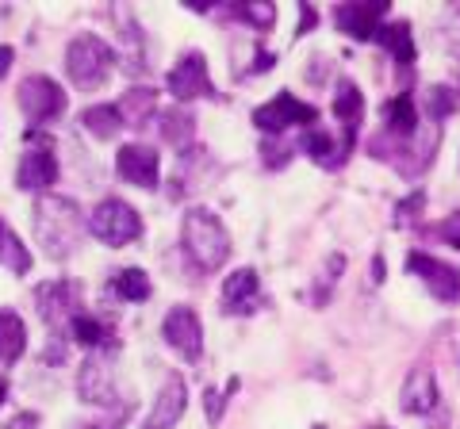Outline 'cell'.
Segmentation results:
<instances>
[{
    "label": "cell",
    "instance_id": "4",
    "mask_svg": "<svg viewBox=\"0 0 460 429\" xmlns=\"http://www.w3.org/2000/svg\"><path fill=\"white\" fill-rule=\"evenodd\" d=\"M89 231L93 238H100L104 246L119 250V246H131V241L142 234V219L131 204H123V199H100L93 219H89Z\"/></svg>",
    "mask_w": 460,
    "mask_h": 429
},
{
    "label": "cell",
    "instance_id": "18",
    "mask_svg": "<svg viewBox=\"0 0 460 429\" xmlns=\"http://www.w3.org/2000/svg\"><path fill=\"white\" fill-rule=\"evenodd\" d=\"M372 39H376L380 47L392 54L399 69L414 66V35H411V23H402V20H395V23H380V31L372 35Z\"/></svg>",
    "mask_w": 460,
    "mask_h": 429
},
{
    "label": "cell",
    "instance_id": "21",
    "mask_svg": "<svg viewBox=\"0 0 460 429\" xmlns=\"http://www.w3.org/2000/svg\"><path fill=\"white\" fill-rule=\"evenodd\" d=\"M334 116L341 119L345 131H357L365 116V96L353 81H338V96H334Z\"/></svg>",
    "mask_w": 460,
    "mask_h": 429
},
{
    "label": "cell",
    "instance_id": "15",
    "mask_svg": "<svg viewBox=\"0 0 460 429\" xmlns=\"http://www.w3.org/2000/svg\"><path fill=\"white\" fill-rule=\"evenodd\" d=\"M399 403L407 414H434L438 403H441V395H438V380H434V372L429 368H414L407 383H402V395H399Z\"/></svg>",
    "mask_w": 460,
    "mask_h": 429
},
{
    "label": "cell",
    "instance_id": "20",
    "mask_svg": "<svg viewBox=\"0 0 460 429\" xmlns=\"http://www.w3.org/2000/svg\"><path fill=\"white\" fill-rule=\"evenodd\" d=\"M27 349V326L16 311H0V361L12 364Z\"/></svg>",
    "mask_w": 460,
    "mask_h": 429
},
{
    "label": "cell",
    "instance_id": "6",
    "mask_svg": "<svg viewBox=\"0 0 460 429\" xmlns=\"http://www.w3.org/2000/svg\"><path fill=\"white\" fill-rule=\"evenodd\" d=\"M20 111L27 116V123H54L58 116L66 111V92L62 84L54 77H42V74H31L20 81Z\"/></svg>",
    "mask_w": 460,
    "mask_h": 429
},
{
    "label": "cell",
    "instance_id": "17",
    "mask_svg": "<svg viewBox=\"0 0 460 429\" xmlns=\"http://www.w3.org/2000/svg\"><path fill=\"white\" fill-rule=\"evenodd\" d=\"M54 180H58V157L50 150H27L20 157L16 184L23 192H47Z\"/></svg>",
    "mask_w": 460,
    "mask_h": 429
},
{
    "label": "cell",
    "instance_id": "3",
    "mask_svg": "<svg viewBox=\"0 0 460 429\" xmlns=\"http://www.w3.org/2000/svg\"><path fill=\"white\" fill-rule=\"evenodd\" d=\"M115 66V50L96 35H77L66 47V74L81 92H96Z\"/></svg>",
    "mask_w": 460,
    "mask_h": 429
},
{
    "label": "cell",
    "instance_id": "39",
    "mask_svg": "<svg viewBox=\"0 0 460 429\" xmlns=\"http://www.w3.org/2000/svg\"><path fill=\"white\" fill-rule=\"evenodd\" d=\"M4 395H8V380L0 376V403H4Z\"/></svg>",
    "mask_w": 460,
    "mask_h": 429
},
{
    "label": "cell",
    "instance_id": "19",
    "mask_svg": "<svg viewBox=\"0 0 460 429\" xmlns=\"http://www.w3.org/2000/svg\"><path fill=\"white\" fill-rule=\"evenodd\" d=\"M384 119H387V135L392 138H414L419 135V108H414V96H392L384 104Z\"/></svg>",
    "mask_w": 460,
    "mask_h": 429
},
{
    "label": "cell",
    "instance_id": "36",
    "mask_svg": "<svg viewBox=\"0 0 460 429\" xmlns=\"http://www.w3.org/2000/svg\"><path fill=\"white\" fill-rule=\"evenodd\" d=\"M4 429H39V414H16Z\"/></svg>",
    "mask_w": 460,
    "mask_h": 429
},
{
    "label": "cell",
    "instance_id": "12",
    "mask_svg": "<svg viewBox=\"0 0 460 429\" xmlns=\"http://www.w3.org/2000/svg\"><path fill=\"white\" fill-rule=\"evenodd\" d=\"M384 16H387V0H365V4H338L334 8V23L357 42L376 35Z\"/></svg>",
    "mask_w": 460,
    "mask_h": 429
},
{
    "label": "cell",
    "instance_id": "35",
    "mask_svg": "<svg viewBox=\"0 0 460 429\" xmlns=\"http://www.w3.org/2000/svg\"><path fill=\"white\" fill-rule=\"evenodd\" d=\"M411 211H414V214L422 211V192H414V196L407 199V204H402V207L395 211V226H407V214H411Z\"/></svg>",
    "mask_w": 460,
    "mask_h": 429
},
{
    "label": "cell",
    "instance_id": "1",
    "mask_svg": "<svg viewBox=\"0 0 460 429\" xmlns=\"http://www.w3.org/2000/svg\"><path fill=\"white\" fill-rule=\"evenodd\" d=\"M35 238L39 246L47 250L50 261H66L69 253L81 250V238H84V219H81V207L66 196H54V192H42L35 199Z\"/></svg>",
    "mask_w": 460,
    "mask_h": 429
},
{
    "label": "cell",
    "instance_id": "38",
    "mask_svg": "<svg viewBox=\"0 0 460 429\" xmlns=\"http://www.w3.org/2000/svg\"><path fill=\"white\" fill-rule=\"evenodd\" d=\"M311 23H314V12H311V4H304V23H299V31H296V35H304Z\"/></svg>",
    "mask_w": 460,
    "mask_h": 429
},
{
    "label": "cell",
    "instance_id": "29",
    "mask_svg": "<svg viewBox=\"0 0 460 429\" xmlns=\"http://www.w3.org/2000/svg\"><path fill=\"white\" fill-rule=\"evenodd\" d=\"M422 104H426V116L434 123H441L445 116H453V111H456V92L445 89V84H429L426 96H422Z\"/></svg>",
    "mask_w": 460,
    "mask_h": 429
},
{
    "label": "cell",
    "instance_id": "5",
    "mask_svg": "<svg viewBox=\"0 0 460 429\" xmlns=\"http://www.w3.org/2000/svg\"><path fill=\"white\" fill-rule=\"evenodd\" d=\"M35 307L42 314V322L54 330V337H62L69 330V322L81 314V284L74 280H50L35 292Z\"/></svg>",
    "mask_w": 460,
    "mask_h": 429
},
{
    "label": "cell",
    "instance_id": "7",
    "mask_svg": "<svg viewBox=\"0 0 460 429\" xmlns=\"http://www.w3.org/2000/svg\"><path fill=\"white\" fill-rule=\"evenodd\" d=\"M314 119H319V111L311 104H304V100H296L292 92H277L269 104H261L253 111V127L265 135H284L288 127H307Z\"/></svg>",
    "mask_w": 460,
    "mask_h": 429
},
{
    "label": "cell",
    "instance_id": "23",
    "mask_svg": "<svg viewBox=\"0 0 460 429\" xmlns=\"http://www.w3.org/2000/svg\"><path fill=\"white\" fill-rule=\"evenodd\" d=\"M81 123L89 127V135H93V138H104V142L123 131L119 111L108 108V104H93V108H84V111H81Z\"/></svg>",
    "mask_w": 460,
    "mask_h": 429
},
{
    "label": "cell",
    "instance_id": "40",
    "mask_svg": "<svg viewBox=\"0 0 460 429\" xmlns=\"http://www.w3.org/2000/svg\"><path fill=\"white\" fill-rule=\"evenodd\" d=\"M380 429H392V425H380Z\"/></svg>",
    "mask_w": 460,
    "mask_h": 429
},
{
    "label": "cell",
    "instance_id": "41",
    "mask_svg": "<svg viewBox=\"0 0 460 429\" xmlns=\"http://www.w3.org/2000/svg\"><path fill=\"white\" fill-rule=\"evenodd\" d=\"M0 226H4V223H0Z\"/></svg>",
    "mask_w": 460,
    "mask_h": 429
},
{
    "label": "cell",
    "instance_id": "10",
    "mask_svg": "<svg viewBox=\"0 0 460 429\" xmlns=\"http://www.w3.org/2000/svg\"><path fill=\"white\" fill-rule=\"evenodd\" d=\"M169 92L177 100H219L208 74V58L204 54H184V58L169 69Z\"/></svg>",
    "mask_w": 460,
    "mask_h": 429
},
{
    "label": "cell",
    "instance_id": "34",
    "mask_svg": "<svg viewBox=\"0 0 460 429\" xmlns=\"http://www.w3.org/2000/svg\"><path fill=\"white\" fill-rule=\"evenodd\" d=\"M438 234H441L445 241H449L453 250H460V207H456V211L449 214V219L441 223V231H438Z\"/></svg>",
    "mask_w": 460,
    "mask_h": 429
},
{
    "label": "cell",
    "instance_id": "31",
    "mask_svg": "<svg viewBox=\"0 0 460 429\" xmlns=\"http://www.w3.org/2000/svg\"><path fill=\"white\" fill-rule=\"evenodd\" d=\"M234 391H238V380H230V383H226V388H223V391H211V388L204 391V410H208V422H211V425H219V422H223L226 398H230V395H234Z\"/></svg>",
    "mask_w": 460,
    "mask_h": 429
},
{
    "label": "cell",
    "instance_id": "24",
    "mask_svg": "<svg viewBox=\"0 0 460 429\" xmlns=\"http://www.w3.org/2000/svg\"><path fill=\"white\" fill-rule=\"evenodd\" d=\"M111 292L123 299V303H146L150 299V276L142 273V268H123L119 276L111 280Z\"/></svg>",
    "mask_w": 460,
    "mask_h": 429
},
{
    "label": "cell",
    "instance_id": "27",
    "mask_svg": "<svg viewBox=\"0 0 460 429\" xmlns=\"http://www.w3.org/2000/svg\"><path fill=\"white\" fill-rule=\"evenodd\" d=\"M69 334H74V341L77 346H84V349H96V346H108V326L100 322V319H93V314H77L74 322H69Z\"/></svg>",
    "mask_w": 460,
    "mask_h": 429
},
{
    "label": "cell",
    "instance_id": "8",
    "mask_svg": "<svg viewBox=\"0 0 460 429\" xmlns=\"http://www.w3.org/2000/svg\"><path fill=\"white\" fill-rule=\"evenodd\" d=\"M77 395L89 407H119L123 398H115V368L104 353H89L77 368Z\"/></svg>",
    "mask_w": 460,
    "mask_h": 429
},
{
    "label": "cell",
    "instance_id": "37",
    "mask_svg": "<svg viewBox=\"0 0 460 429\" xmlns=\"http://www.w3.org/2000/svg\"><path fill=\"white\" fill-rule=\"evenodd\" d=\"M12 62H16V50L12 47H0V81L8 77V69H12Z\"/></svg>",
    "mask_w": 460,
    "mask_h": 429
},
{
    "label": "cell",
    "instance_id": "13",
    "mask_svg": "<svg viewBox=\"0 0 460 429\" xmlns=\"http://www.w3.org/2000/svg\"><path fill=\"white\" fill-rule=\"evenodd\" d=\"M115 173H119L127 184H138V188H157V173H162V162L150 146L142 142H131L123 146L119 157H115Z\"/></svg>",
    "mask_w": 460,
    "mask_h": 429
},
{
    "label": "cell",
    "instance_id": "30",
    "mask_svg": "<svg viewBox=\"0 0 460 429\" xmlns=\"http://www.w3.org/2000/svg\"><path fill=\"white\" fill-rule=\"evenodd\" d=\"M226 16L230 20H246L250 27H257V31H269V27L277 23V8L272 4H230Z\"/></svg>",
    "mask_w": 460,
    "mask_h": 429
},
{
    "label": "cell",
    "instance_id": "11",
    "mask_svg": "<svg viewBox=\"0 0 460 429\" xmlns=\"http://www.w3.org/2000/svg\"><path fill=\"white\" fill-rule=\"evenodd\" d=\"M162 337L184 361H199V353H204V326H199V314L192 307H172L162 322Z\"/></svg>",
    "mask_w": 460,
    "mask_h": 429
},
{
    "label": "cell",
    "instance_id": "2",
    "mask_svg": "<svg viewBox=\"0 0 460 429\" xmlns=\"http://www.w3.org/2000/svg\"><path fill=\"white\" fill-rule=\"evenodd\" d=\"M181 246L196 273H215L230 257V234L223 219L208 207H189L181 223Z\"/></svg>",
    "mask_w": 460,
    "mask_h": 429
},
{
    "label": "cell",
    "instance_id": "26",
    "mask_svg": "<svg viewBox=\"0 0 460 429\" xmlns=\"http://www.w3.org/2000/svg\"><path fill=\"white\" fill-rule=\"evenodd\" d=\"M299 146H304V150L314 157V162L326 165V169H338V165L345 162V153L334 146V142H330V135H326V131H314V127H311V131H304Z\"/></svg>",
    "mask_w": 460,
    "mask_h": 429
},
{
    "label": "cell",
    "instance_id": "14",
    "mask_svg": "<svg viewBox=\"0 0 460 429\" xmlns=\"http://www.w3.org/2000/svg\"><path fill=\"white\" fill-rule=\"evenodd\" d=\"M184 403H189V391H184V380L172 372V376L162 383V391H157V403L150 410V418L142 422V429H172L181 422Z\"/></svg>",
    "mask_w": 460,
    "mask_h": 429
},
{
    "label": "cell",
    "instance_id": "16",
    "mask_svg": "<svg viewBox=\"0 0 460 429\" xmlns=\"http://www.w3.org/2000/svg\"><path fill=\"white\" fill-rule=\"evenodd\" d=\"M257 303H261V280H257L253 268H238V273H230V280L223 284L226 314H253Z\"/></svg>",
    "mask_w": 460,
    "mask_h": 429
},
{
    "label": "cell",
    "instance_id": "32",
    "mask_svg": "<svg viewBox=\"0 0 460 429\" xmlns=\"http://www.w3.org/2000/svg\"><path fill=\"white\" fill-rule=\"evenodd\" d=\"M441 47L449 54H460V4H453L445 12V23H441Z\"/></svg>",
    "mask_w": 460,
    "mask_h": 429
},
{
    "label": "cell",
    "instance_id": "9",
    "mask_svg": "<svg viewBox=\"0 0 460 429\" xmlns=\"http://www.w3.org/2000/svg\"><path fill=\"white\" fill-rule=\"evenodd\" d=\"M407 273L419 276L429 295H438L441 303H460V268L456 265H445L429 253H411L407 257Z\"/></svg>",
    "mask_w": 460,
    "mask_h": 429
},
{
    "label": "cell",
    "instance_id": "33",
    "mask_svg": "<svg viewBox=\"0 0 460 429\" xmlns=\"http://www.w3.org/2000/svg\"><path fill=\"white\" fill-rule=\"evenodd\" d=\"M127 418H131V407L119 403V407H115V410L108 414V418H100V422H84L81 429H123V425H127Z\"/></svg>",
    "mask_w": 460,
    "mask_h": 429
},
{
    "label": "cell",
    "instance_id": "28",
    "mask_svg": "<svg viewBox=\"0 0 460 429\" xmlns=\"http://www.w3.org/2000/svg\"><path fill=\"white\" fill-rule=\"evenodd\" d=\"M192 116L184 108H177V111H165L162 116V135H165V142L169 146H181V150H189L192 146Z\"/></svg>",
    "mask_w": 460,
    "mask_h": 429
},
{
    "label": "cell",
    "instance_id": "22",
    "mask_svg": "<svg viewBox=\"0 0 460 429\" xmlns=\"http://www.w3.org/2000/svg\"><path fill=\"white\" fill-rule=\"evenodd\" d=\"M154 104H157L154 89H131V92H123V100L115 104V111H119L123 127H142L154 116Z\"/></svg>",
    "mask_w": 460,
    "mask_h": 429
},
{
    "label": "cell",
    "instance_id": "25",
    "mask_svg": "<svg viewBox=\"0 0 460 429\" xmlns=\"http://www.w3.org/2000/svg\"><path fill=\"white\" fill-rule=\"evenodd\" d=\"M0 265L12 268V273H31V253L20 241L16 231H8V226H0Z\"/></svg>",
    "mask_w": 460,
    "mask_h": 429
}]
</instances>
